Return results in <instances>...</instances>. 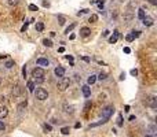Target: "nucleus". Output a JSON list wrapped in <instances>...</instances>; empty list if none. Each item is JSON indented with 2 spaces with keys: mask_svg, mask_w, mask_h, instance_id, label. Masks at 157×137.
Returning a JSON list of instances; mask_svg holds the SVG:
<instances>
[{
  "mask_svg": "<svg viewBox=\"0 0 157 137\" xmlns=\"http://www.w3.org/2000/svg\"><path fill=\"white\" fill-rule=\"evenodd\" d=\"M33 92H34V96H36L37 100H45V99L48 97V92L45 91L44 88H37Z\"/></svg>",
  "mask_w": 157,
  "mask_h": 137,
  "instance_id": "f257e3e1",
  "label": "nucleus"
},
{
  "mask_svg": "<svg viewBox=\"0 0 157 137\" xmlns=\"http://www.w3.org/2000/svg\"><path fill=\"white\" fill-rule=\"evenodd\" d=\"M69 85H70V80H69V78H66V77H62L61 80L58 81V89H59L61 92L66 91L67 88H69Z\"/></svg>",
  "mask_w": 157,
  "mask_h": 137,
  "instance_id": "f03ea898",
  "label": "nucleus"
},
{
  "mask_svg": "<svg viewBox=\"0 0 157 137\" xmlns=\"http://www.w3.org/2000/svg\"><path fill=\"white\" fill-rule=\"evenodd\" d=\"M113 112H114V107H113V106H107V107H105V108L102 110V119L107 121Z\"/></svg>",
  "mask_w": 157,
  "mask_h": 137,
  "instance_id": "7ed1b4c3",
  "label": "nucleus"
},
{
  "mask_svg": "<svg viewBox=\"0 0 157 137\" xmlns=\"http://www.w3.org/2000/svg\"><path fill=\"white\" fill-rule=\"evenodd\" d=\"M32 76H33L34 78H41V77H44L43 67H34L33 70H32Z\"/></svg>",
  "mask_w": 157,
  "mask_h": 137,
  "instance_id": "20e7f679",
  "label": "nucleus"
},
{
  "mask_svg": "<svg viewBox=\"0 0 157 137\" xmlns=\"http://www.w3.org/2000/svg\"><path fill=\"white\" fill-rule=\"evenodd\" d=\"M146 104H147L149 107H151V108H156L157 107V99L154 97V96H150L149 99H146Z\"/></svg>",
  "mask_w": 157,
  "mask_h": 137,
  "instance_id": "39448f33",
  "label": "nucleus"
},
{
  "mask_svg": "<svg viewBox=\"0 0 157 137\" xmlns=\"http://www.w3.org/2000/svg\"><path fill=\"white\" fill-rule=\"evenodd\" d=\"M54 73H55V76H56V77L62 78V77L65 76V69H63V67H61V66H58V67H55Z\"/></svg>",
  "mask_w": 157,
  "mask_h": 137,
  "instance_id": "423d86ee",
  "label": "nucleus"
},
{
  "mask_svg": "<svg viewBox=\"0 0 157 137\" xmlns=\"http://www.w3.org/2000/svg\"><path fill=\"white\" fill-rule=\"evenodd\" d=\"M81 92L84 95V97H90L91 96V88L88 85H84V86H81Z\"/></svg>",
  "mask_w": 157,
  "mask_h": 137,
  "instance_id": "0eeeda50",
  "label": "nucleus"
},
{
  "mask_svg": "<svg viewBox=\"0 0 157 137\" xmlns=\"http://www.w3.org/2000/svg\"><path fill=\"white\" fill-rule=\"evenodd\" d=\"M36 63L40 67H45V66H48V60L45 59V58H39V59L36 60Z\"/></svg>",
  "mask_w": 157,
  "mask_h": 137,
  "instance_id": "6e6552de",
  "label": "nucleus"
},
{
  "mask_svg": "<svg viewBox=\"0 0 157 137\" xmlns=\"http://www.w3.org/2000/svg\"><path fill=\"white\" fill-rule=\"evenodd\" d=\"M90 27H81L80 29V36H83V37H87V36H90Z\"/></svg>",
  "mask_w": 157,
  "mask_h": 137,
  "instance_id": "1a4fd4ad",
  "label": "nucleus"
},
{
  "mask_svg": "<svg viewBox=\"0 0 157 137\" xmlns=\"http://www.w3.org/2000/svg\"><path fill=\"white\" fill-rule=\"evenodd\" d=\"M7 115H8V110H7V107H0V119H4Z\"/></svg>",
  "mask_w": 157,
  "mask_h": 137,
  "instance_id": "9d476101",
  "label": "nucleus"
},
{
  "mask_svg": "<svg viewBox=\"0 0 157 137\" xmlns=\"http://www.w3.org/2000/svg\"><path fill=\"white\" fill-rule=\"evenodd\" d=\"M11 93H12V96H14V97L19 96V95H21V86H19V85H15V88L12 89Z\"/></svg>",
  "mask_w": 157,
  "mask_h": 137,
  "instance_id": "9b49d317",
  "label": "nucleus"
},
{
  "mask_svg": "<svg viewBox=\"0 0 157 137\" xmlns=\"http://www.w3.org/2000/svg\"><path fill=\"white\" fill-rule=\"evenodd\" d=\"M142 21H143V25H145V26H151V25H153V19L149 18V16H145Z\"/></svg>",
  "mask_w": 157,
  "mask_h": 137,
  "instance_id": "f8f14e48",
  "label": "nucleus"
},
{
  "mask_svg": "<svg viewBox=\"0 0 157 137\" xmlns=\"http://www.w3.org/2000/svg\"><path fill=\"white\" fill-rule=\"evenodd\" d=\"M63 108H65V112L73 114V106H67V104H65V106H63Z\"/></svg>",
  "mask_w": 157,
  "mask_h": 137,
  "instance_id": "ddd939ff",
  "label": "nucleus"
},
{
  "mask_svg": "<svg viewBox=\"0 0 157 137\" xmlns=\"http://www.w3.org/2000/svg\"><path fill=\"white\" fill-rule=\"evenodd\" d=\"M43 44H44L45 47H48V48H51V47H52V41H51V40H48V38H44V40H43Z\"/></svg>",
  "mask_w": 157,
  "mask_h": 137,
  "instance_id": "4468645a",
  "label": "nucleus"
},
{
  "mask_svg": "<svg viewBox=\"0 0 157 137\" xmlns=\"http://www.w3.org/2000/svg\"><path fill=\"white\" fill-rule=\"evenodd\" d=\"M28 91H29V92H33V91H34V82L33 81H29L28 82Z\"/></svg>",
  "mask_w": 157,
  "mask_h": 137,
  "instance_id": "2eb2a0df",
  "label": "nucleus"
},
{
  "mask_svg": "<svg viewBox=\"0 0 157 137\" xmlns=\"http://www.w3.org/2000/svg\"><path fill=\"white\" fill-rule=\"evenodd\" d=\"M74 27H76V23H72V25H69V26L66 27V30H65V33H66V34H69V32H72V30L74 29Z\"/></svg>",
  "mask_w": 157,
  "mask_h": 137,
  "instance_id": "dca6fc26",
  "label": "nucleus"
},
{
  "mask_svg": "<svg viewBox=\"0 0 157 137\" xmlns=\"http://www.w3.org/2000/svg\"><path fill=\"white\" fill-rule=\"evenodd\" d=\"M36 29H37L39 32H41V30L44 29V23H43V22H37V23H36Z\"/></svg>",
  "mask_w": 157,
  "mask_h": 137,
  "instance_id": "f3484780",
  "label": "nucleus"
},
{
  "mask_svg": "<svg viewBox=\"0 0 157 137\" xmlns=\"http://www.w3.org/2000/svg\"><path fill=\"white\" fill-rule=\"evenodd\" d=\"M138 16H139V19H143V18H145V11L142 10V8H139V10H138Z\"/></svg>",
  "mask_w": 157,
  "mask_h": 137,
  "instance_id": "a211bd4d",
  "label": "nucleus"
},
{
  "mask_svg": "<svg viewBox=\"0 0 157 137\" xmlns=\"http://www.w3.org/2000/svg\"><path fill=\"white\" fill-rule=\"evenodd\" d=\"M96 81V76H91V77H88V85H92L94 82Z\"/></svg>",
  "mask_w": 157,
  "mask_h": 137,
  "instance_id": "6ab92c4d",
  "label": "nucleus"
},
{
  "mask_svg": "<svg viewBox=\"0 0 157 137\" xmlns=\"http://www.w3.org/2000/svg\"><path fill=\"white\" fill-rule=\"evenodd\" d=\"M96 78H98V80H101V81H102V80H106L107 74H106V73H99V76L96 77Z\"/></svg>",
  "mask_w": 157,
  "mask_h": 137,
  "instance_id": "aec40b11",
  "label": "nucleus"
},
{
  "mask_svg": "<svg viewBox=\"0 0 157 137\" xmlns=\"http://www.w3.org/2000/svg\"><path fill=\"white\" fill-rule=\"evenodd\" d=\"M117 38H118V37H116V36L113 34L112 37L109 38V43H110V44H114V43H117Z\"/></svg>",
  "mask_w": 157,
  "mask_h": 137,
  "instance_id": "412c9836",
  "label": "nucleus"
},
{
  "mask_svg": "<svg viewBox=\"0 0 157 137\" xmlns=\"http://www.w3.org/2000/svg\"><path fill=\"white\" fill-rule=\"evenodd\" d=\"M131 34L134 36V38H136V37H139V36H140V32H139V30H132Z\"/></svg>",
  "mask_w": 157,
  "mask_h": 137,
  "instance_id": "4be33fe9",
  "label": "nucleus"
},
{
  "mask_svg": "<svg viewBox=\"0 0 157 137\" xmlns=\"http://www.w3.org/2000/svg\"><path fill=\"white\" fill-rule=\"evenodd\" d=\"M125 40H127L128 43H131V41H134V36L129 33V34H127V36H125Z\"/></svg>",
  "mask_w": 157,
  "mask_h": 137,
  "instance_id": "5701e85b",
  "label": "nucleus"
},
{
  "mask_svg": "<svg viewBox=\"0 0 157 137\" xmlns=\"http://www.w3.org/2000/svg\"><path fill=\"white\" fill-rule=\"evenodd\" d=\"M61 132H62V134H69V133H70V129H69V127H62Z\"/></svg>",
  "mask_w": 157,
  "mask_h": 137,
  "instance_id": "b1692460",
  "label": "nucleus"
},
{
  "mask_svg": "<svg viewBox=\"0 0 157 137\" xmlns=\"http://www.w3.org/2000/svg\"><path fill=\"white\" fill-rule=\"evenodd\" d=\"M96 21H98V15L92 14V15L90 16V22H96Z\"/></svg>",
  "mask_w": 157,
  "mask_h": 137,
  "instance_id": "393cba45",
  "label": "nucleus"
},
{
  "mask_svg": "<svg viewBox=\"0 0 157 137\" xmlns=\"http://www.w3.org/2000/svg\"><path fill=\"white\" fill-rule=\"evenodd\" d=\"M8 5H17L18 4V0H7Z\"/></svg>",
  "mask_w": 157,
  "mask_h": 137,
  "instance_id": "a878e982",
  "label": "nucleus"
},
{
  "mask_svg": "<svg viewBox=\"0 0 157 137\" xmlns=\"http://www.w3.org/2000/svg\"><path fill=\"white\" fill-rule=\"evenodd\" d=\"M29 10H30V11H37V10H39V7H37L36 4H30V5H29Z\"/></svg>",
  "mask_w": 157,
  "mask_h": 137,
  "instance_id": "bb28decb",
  "label": "nucleus"
},
{
  "mask_svg": "<svg viewBox=\"0 0 157 137\" xmlns=\"http://www.w3.org/2000/svg\"><path fill=\"white\" fill-rule=\"evenodd\" d=\"M12 66H14V62H12V60H8V62H6V67H7V69H11Z\"/></svg>",
  "mask_w": 157,
  "mask_h": 137,
  "instance_id": "cd10ccee",
  "label": "nucleus"
},
{
  "mask_svg": "<svg viewBox=\"0 0 157 137\" xmlns=\"http://www.w3.org/2000/svg\"><path fill=\"white\" fill-rule=\"evenodd\" d=\"M117 125H118V126H121V125H123V115H121V114L118 115V121H117Z\"/></svg>",
  "mask_w": 157,
  "mask_h": 137,
  "instance_id": "c85d7f7f",
  "label": "nucleus"
},
{
  "mask_svg": "<svg viewBox=\"0 0 157 137\" xmlns=\"http://www.w3.org/2000/svg\"><path fill=\"white\" fill-rule=\"evenodd\" d=\"M95 3H98V7H99V8H103V0H96Z\"/></svg>",
  "mask_w": 157,
  "mask_h": 137,
  "instance_id": "c756f323",
  "label": "nucleus"
},
{
  "mask_svg": "<svg viewBox=\"0 0 157 137\" xmlns=\"http://www.w3.org/2000/svg\"><path fill=\"white\" fill-rule=\"evenodd\" d=\"M58 19H59V25H63V23H65V18H63L62 15L58 16Z\"/></svg>",
  "mask_w": 157,
  "mask_h": 137,
  "instance_id": "7c9ffc66",
  "label": "nucleus"
},
{
  "mask_svg": "<svg viewBox=\"0 0 157 137\" xmlns=\"http://www.w3.org/2000/svg\"><path fill=\"white\" fill-rule=\"evenodd\" d=\"M34 81L37 82V84H41V82L44 81V77H41V78H34Z\"/></svg>",
  "mask_w": 157,
  "mask_h": 137,
  "instance_id": "2f4dec72",
  "label": "nucleus"
},
{
  "mask_svg": "<svg viewBox=\"0 0 157 137\" xmlns=\"http://www.w3.org/2000/svg\"><path fill=\"white\" fill-rule=\"evenodd\" d=\"M23 107H26V101H23V103L19 104V106H18V110H22Z\"/></svg>",
  "mask_w": 157,
  "mask_h": 137,
  "instance_id": "473e14b6",
  "label": "nucleus"
},
{
  "mask_svg": "<svg viewBox=\"0 0 157 137\" xmlns=\"http://www.w3.org/2000/svg\"><path fill=\"white\" fill-rule=\"evenodd\" d=\"M136 74H138V70H136V69H132V70H131V76H136Z\"/></svg>",
  "mask_w": 157,
  "mask_h": 137,
  "instance_id": "72a5a7b5",
  "label": "nucleus"
},
{
  "mask_svg": "<svg viewBox=\"0 0 157 137\" xmlns=\"http://www.w3.org/2000/svg\"><path fill=\"white\" fill-rule=\"evenodd\" d=\"M4 129H6V125H4V123L0 121V130H4Z\"/></svg>",
  "mask_w": 157,
  "mask_h": 137,
  "instance_id": "f704fd0d",
  "label": "nucleus"
},
{
  "mask_svg": "<svg viewBox=\"0 0 157 137\" xmlns=\"http://www.w3.org/2000/svg\"><path fill=\"white\" fill-rule=\"evenodd\" d=\"M66 59H67V60H70V63L73 65V56H70V55H66Z\"/></svg>",
  "mask_w": 157,
  "mask_h": 137,
  "instance_id": "c9c22d12",
  "label": "nucleus"
},
{
  "mask_svg": "<svg viewBox=\"0 0 157 137\" xmlns=\"http://www.w3.org/2000/svg\"><path fill=\"white\" fill-rule=\"evenodd\" d=\"M124 52H125V54H129V52H131V49H129L128 47H124Z\"/></svg>",
  "mask_w": 157,
  "mask_h": 137,
  "instance_id": "e433bc0d",
  "label": "nucleus"
},
{
  "mask_svg": "<svg viewBox=\"0 0 157 137\" xmlns=\"http://www.w3.org/2000/svg\"><path fill=\"white\" fill-rule=\"evenodd\" d=\"M113 34H114L116 37H120V32H118V30H114V32H113Z\"/></svg>",
  "mask_w": 157,
  "mask_h": 137,
  "instance_id": "4c0bfd02",
  "label": "nucleus"
},
{
  "mask_svg": "<svg viewBox=\"0 0 157 137\" xmlns=\"http://www.w3.org/2000/svg\"><path fill=\"white\" fill-rule=\"evenodd\" d=\"M22 74H23V77H26V67L23 66V69H22Z\"/></svg>",
  "mask_w": 157,
  "mask_h": 137,
  "instance_id": "58836bf2",
  "label": "nucleus"
},
{
  "mask_svg": "<svg viewBox=\"0 0 157 137\" xmlns=\"http://www.w3.org/2000/svg\"><path fill=\"white\" fill-rule=\"evenodd\" d=\"M58 52H65V48H63V47H59V48H58Z\"/></svg>",
  "mask_w": 157,
  "mask_h": 137,
  "instance_id": "ea45409f",
  "label": "nucleus"
},
{
  "mask_svg": "<svg viewBox=\"0 0 157 137\" xmlns=\"http://www.w3.org/2000/svg\"><path fill=\"white\" fill-rule=\"evenodd\" d=\"M6 101V97L4 96H0V103H4Z\"/></svg>",
  "mask_w": 157,
  "mask_h": 137,
  "instance_id": "a19ab883",
  "label": "nucleus"
},
{
  "mask_svg": "<svg viewBox=\"0 0 157 137\" xmlns=\"http://www.w3.org/2000/svg\"><path fill=\"white\" fill-rule=\"evenodd\" d=\"M44 129L50 132V130H51V126H50V125H44Z\"/></svg>",
  "mask_w": 157,
  "mask_h": 137,
  "instance_id": "79ce46f5",
  "label": "nucleus"
},
{
  "mask_svg": "<svg viewBox=\"0 0 157 137\" xmlns=\"http://www.w3.org/2000/svg\"><path fill=\"white\" fill-rule=\"evenodd\" d=\"M147 1H150L153 5H156V4H157V0H147Z\"/></svg>",
  "mask_w": 157,
  "mask_h": 137,
  "instance_id": "37998d69",
  "label": "nucleus"
},
{
  "mask_svg": "<svg viewBox=\"0 0 157 137\" xmlns=\"http://www.w3.org/2000/svg\"><path fill=\"white\" fill-rule=\"evenodd\" d=\"M102 34H103V36H105V37H106V36H107V34H109V32H107V30H105V32H103V33H102Z\"/></svg>",
  "mask_w": 157,
  "mask_h": 137,
  "instance_id": "c03bdc74",
  "label": "nucleus"
},
{
  "mask_svg": "<svg viewBox=\"0 0 157 137\" xmlns=\"http://www.w3.org/2000/svg\"><path fill=\"white\" fill-rule=\"evenodd\" d=\"M146 137H151V136H150V134H147V136H146Z\"/></svg>",
  "mask_w": 157,
  "mask_h": 137,
  "instance_id": "a18cd8bd",
  "label": "nucleus"
},
{
  "mask_svg": "<svg viewBox=\"0 0 157 137\" xmlns=\"http://www.w3.org/2000/svg\"><path fill=\"white\" fill-rule=\"evenodd\" d=\"M0 84H1V80H0Z\"/></svg>",
  "mask_w": 157,
  "mask_h": 137,
  "instance_id": "49530a36",
  "label": "nucleus"
}]
</instances>
